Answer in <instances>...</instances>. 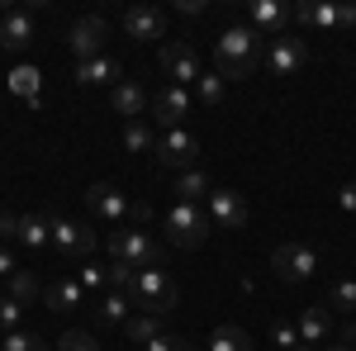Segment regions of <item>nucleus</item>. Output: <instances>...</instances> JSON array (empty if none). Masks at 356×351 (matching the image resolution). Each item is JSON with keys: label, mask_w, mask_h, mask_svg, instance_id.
Listing matches in <instances>:
<instances>
[{"label": "nucleus", "mask_w": 356, "mask_h": 351, "mask_svg": "<svg viewBox=\"0 0 356 351\" xmlns=\"http://www.w3.org/2000/svg\"><path fill=\"white\" fill-rule=\"evenodd\" d=\"M86 204H90V214L105 218V223H124V218H134L138 204H129V195L114 186H90L86 190Z\"/></svg>", "instance_id": "obj_12"}, {"label": "nucleus", "mask_w": 356, "mask_h": 351, "mask_svg": "<svg viewBox=\"0 0 356 351\" xmlns=\"http://www.w3.org/2000/svg\"><path fill=\"white\" fill-rule=\"evenodd\" d=\"M147 109H152V119L162 124V133H171V129H181V119H186V109H191V95H186L181 85H162Z\"/></svg>", "instance_id": "obj_14"}, {"label": "nucleus", "mask_w": 356, "mask_h": 351, "mask_svg": "<svg viewBox=\"0 0 356 351\" xmlns=\"http://www.w3.org/2000/svg\"><path fill=\"white\" fill-rule=\"evenodd\" d=\"M53 247L67 261H90L95 256V233L76 218H53Z\"/></svg>", "instance_id": "obj_8"}, {"label": "nucleus", "mask_w": 356, "mask_h": 351, "mask_svg": "<svg viewBox=\"0 0 356 351\" xmlns=\"http://www.w3.org/2000/svg\"><path fill=\"white\" fill-rule=\"evenodd\" d=\"M342 342H356V323H347V327H342Z\"/></svg>", "instance_id": "obj_43"}, {"label": "nucleus", "mask_w": 356, "mask_h": 351, "mask_svg": "<svg viewBox=\"0 0 356 351\" xmlns=\"http://www.w3.org/2000/svg\"><path fill=\"white\" fill-rule=\"evenodd\" d=\"M105 33H110V24L100 15H81L72 24V33H67V48L81 57V62H90V57H100V48H105Z\"/></svg>", "instance_id": "obj_10"}, {"label": "nucleus", "mask_w": 356, "mask_h": 351, "mask_svg": "<svg viewBox=\"0 0 356 351\" xmlns=\"http://www.w3.org/2000/svg\"><path fill=\"white\" fill-rule=\"evenodd\" d=\"M0 275H5V280H10V275H15V256H10V252H5V247H0Z\"/></svg>", "instance_id": "obj_39"}, {"label": "nucleus", "mask_w": 356, "mask_h": 351, "mask_svg": "<svg viewBox=\"0 0 356 351\" xmlns=\"http://www.w3.org/2000/svg\"><path fill=\"white\" fill-rule=\"evenodd\" d=\"M209 351H252V337H247L243 327L223 323V327H214V337H209Z\"/></svg>", "instance_id": "obj_25"}, {"label": "nucleus", "mask_w": 356, "mask_h": 351, "mask_svg": "<svg viewBox=\"0 0 356 351\" xmlns=\"http://www.w3.org/2000/svg\"><path fill=\"white\" fill-rule=\"evenodd\" d=\"M0 342H5V337H0ZM0 351H5V347H0Z\"/></svg>", "instance_id": "obj_46"}, {"label": "nucleus", "mask_w": 356, "mask_h": 351, "mask_svg": "<svg viewBox=\"0 0 356 351\" xmlns=\"http://www.w3.org/2000/svg\"><path fill=\"white\" fill-rule=\"evenodd\" d=\"M10 90L24 95V100H38V72H33V67H15V72H10Z\"/></svg>", "instance_id": "obj_28"}, {"label": "nucleus", "mask_w": 356, "mask_h": 351, "mask_svg": "<svg viewBox=\"0 0 356 351\" xmlns=\"http://www.w3.org/2000/svg\"><path fill=\"white\" fill-rule=\"evenodd\" d=\"M176 10H181V15H200V10H204V0H181Z\"/></svg>", "instance_id": "obj_41"}, {"label": "nucleus", "mask_w": 356, "mask_h": 351, "mask_svg": "<svg viewBox=\"0 0 356 351\" xmlns=\"http://www.w3.org/2000/svg\"><path fill=\"white\" fill-rule=\"evenodd\" d=\"M29 43H33V10H5L0 15V48L24 53Z\"/></svg>", "instance_id": "obj_15"}, {"label": "nucleus", "mask_w": 356, "mask_h": 351, "mask_svg": "<svg viewBox=\"0 0 356 351\" xmlns=\"http://www.w3.org/2000/svg\"><path fill=\"white\" fill-rule=\"evenodd\" d=\"M76 280H81L86 290H110V270H105V266H95V261H86V266L76 270Z\"/></svg>", "instance_id": "obj_33"}, {"label": "nucleus", "mask_w": 356, "mask_h": 351, "mask_svg": "<svg viewBox=\"0 0 356 351\" xmlns=\"http://www.w3.org/2000/svg\"><path fill=\"white\" fill-rule=\"evenodd\" d=\"M332 309L356 313V280H337V285H332Z\"/></svg>", "instance_id": "obj_35"}, {"label": "nucleus", "mask_w": 356, "mask_h": 351, "mask_svg": "<svg viewBox=\"0 0 356 351\" xmlns=\"http://www.w3.org/2000/svg\"><path fill=\"white\" fill-rule=\"evenodd\" d=\"M110 105L134 124V119H143V109H147V95H143V85H138V81H119L110 90Z\"/></svg>", "instance_id": "obj_22"}, {"label": "nucleus", "mask_w": 356, "mask_h": 351, "mask_svg": "<svg viewBox=\"0 0 356 351\" xmlns=\"http://www.w3.org/2000/svg\"><path fill=\"white\" fill-rule=\"evenodd\" d=\"M110 256L134 270H152L162 261V243L143 228H119V233H110Z\"/></svg>", "instance_id": "obj_3"}, {"label": "nucleus", "mask_w": 356, "mask_h": 351, "mask_svg": "<svg viewBox=\"0 0 356 351\" xmlns=\"http://www.w3.org/2000/svg\"><path fill=\"white\" fill-rule=\"evenodd\" d=\"M57 351H100V347H95V337H90V332L72 327V332H62V337H57Z\"/></svg>", "instance_id": "obj_32"}, {"label": "nucleus", "mask_w": 356, "mask_h": 351, "mask_svg": "<svg viewBox=\"0 0 356 351\" xmlns=\"http://www.w3.org/2000/svg\"><path fill=\"white\" fill-rule=\"evenodd\" d=\"M124 67L114 57H90V62H76V81L81 85H119Z\"/></svg>", "instance_id": "obj_20"}, {"label": "nucleus", "mask_w": 356, "mask_h": 351, "mask_svg": "<svg viewBox=\"0 0 356 351\" xmlns=\"http://www.w3.org/2000/svg\"><path fill=\"white\" fill-rule=\"evenodd\" d=\"M19 318H24V304H15V299L5 295V299H0V332H5V337L19 332Z\"/></svg>", "instance_id": "obj_30"}, {"label": "nucleus", "mask_w": 356, "mask_h": 351, "mask_svg": "<svg viewBox=\"0 0 356 351\" xmlns=\"http://www.w3.org/2000/svg\"><path fill=\"white\" fill-rule=\"evenodd\" d=\"M209 218H214V228H243L247 223V204L238 190H214L209 195Z\"/></svg>", "instance_id": "obj_17"}, {"label": "nucleus", "mask_w": 356, "mask_h": 351, "mask_svg": "<svg viewBox=\"0 0 356 351\" xmlns=\"http://www.w3.org/2000/svg\"><path fill=\"white\" fill-rule=\"evenodd\" d=\"M195 90H200V100H204V105H219V100H223V76H219V72H204Z\"/></svg>", "instance_id": "obj_34"}, {"label": "nucleus", "mask_w": 356, "mask_h": 351, "mask_svg": "<svg viewBox=\"0 0 356 351\" xmlns=\"http://www.w3.org/2000/svg\"><path fill=\"white\" fill-rule=\"evenodd\" d=\"M328 332H332V313L323 309V304H309V309L300 313V342L304 347H318Z\"/></svg>", "instance_id": "obj_21"}, {"label": "nucleus", "mask_w": 356, "mask_h": 351, "mask_svg": "<svg viewBox=\"0 0 356 351\" xmlns=\"http://www.w3.org/2000/svg\"><path fill=\"white\" fill-rule=\"evenodd\" d=\"M129 295L124 290H105V299H95V309H90V318H95V327H119L129 323Z\"/></svg>", "instance_id": "obj_19"}, {"label": "nucleus", "mask_w": 356, "mask_h": 351, "mask_svg": "<svg viewBox=\"0 0 356 351\" xmlns=\"http://www.w3.org/2000/svg\"><path fill=\"white\" fill-rule=\"evenodd\" d=\"M33 295H38V280H33L29 270H15V275H10V299H15V304H29Z\"/></svg>", "instance_id": "obj_29"}, {"label": "nucleus", "mask_w": 356, "mask_h": 351, "mask_svg": "<svg viewBox=\"0 0 356 351\" xmlns=\"http://www.w3.org/2000/svg\"><path fill=\"white\" fill-rule=\"evenodd\" d=\"M5 238H15V218L10 214H0V243H5Z\"/></svg>", "instance_id": "obj_40"}, {"label": "nucleus", "mask_w": 356, "mask_h": 351, "mask_svg": "<svg viewBox=\"0 0 356 351\" xmlns=\"http://www.w3.org/2000/svg\"><path fill=\"white\" fill-rule=\"evenodd\" d=\"M124 332H129V342L147 347L152 337H162V318H152V313H143V318H129V323H124Z\"/></svg>", "instance_id": "obj_26"}, {"label": "nucleus", "mask_w": 356, "mask_h": 351, "mask_svg": "<svg viewBox=\"0 0 356 351\" xmlns=\"http://www.w3.org/2000/svg\"><path fill=\"white\" fill-rule=\"evenodd\" d=\"M134 275H138L134 266H124V261H114V266H110V290H124V295H129V285H134Z\"/></svg>", "instance_id": "obj_37"}, {"label": "nucleus", "mask_w": 356, "mask_h": 351, "mask_svg": "<svg viewBox=\"0 0 356 351\" xmlns=\"http://www.w3.org/2000/svg\"><path fill=\"white\" fill-rule=\"evenodd\" d=\"M295 19L309 28H352L356 24V5H314V0H304V5H295Z\"/></svg>", "instance_id": "obj_9"}, {"label": "nucleus", "mask_w": 356, "mask_h": 351, "mask_svg": "<svg viewBox=\"0 0 356 351\" xmlns=\"http://www.w3.org/2000/svg\"><path fill=\"white\" fill-rule=\"evenodd\" d=\"M271 270L280 285H304V280L318 275V252L309 243H280L271 252Z\"/></svg>", "instance_id": "obj_4"}, {"label": "nucleus", "mask_w": 356, "mask_h": 351, "mask_svg": "<svg viewBox=\"0 0 356 351\" xmlns=\"http://www.w3.org/2000/svg\"><path fill=\"white\" fill-rule=\"evenodd\" d=\"M342 209H356V181L347 190H342Z\"/></svg>", "instance_id": "obj_42"}, {"label": "nucleus", "mask_w": 356, "mask_h": 351, "mask_svg": "<svg viewBox=\"0 0 356 351\" xmlns=\"http://www.w3.org/2000/svg\"><path fill=\"white\" fill-rule=\"evenodd\" d=\"M124 33L138 38V43H152V38H166V15L152 10V5H134L124 15Z\"/></svg>", "instance_id": "obj_16"}, {"label": "nucleus", "mask_w": 356, "mask_h": 351, "mask_svg": "<svg viewBox=\"0 0 356 351\" xmlns=\"http://www.w3.org/2000/svg\"><path fill=\"white\" fill-rule=\"evenodd\" d=\"M290 15H295V10H290V5H280V0H257V5L247 10V28H257V33L271 43V38H280V33H285Z\"/></svg>", "instance_id": "obj_13"}, {"label": "nucleus", "mask_w": 356, "mask_h": 351, "mask_svg": "<svg viewBox=\"0 0 356 351\" xmlns=\"http://www.w3.org/2000/svg\"><path fill=\"white\" fill-rule=\"evenodd\" d=\"M209 214H204V204H171L166 209V238L176 247H200L209 238Z\"/></svg>", "instance_id": "obj_5"}, {"label": "nucleus", "mask_w": 356, "mask_h": 351, "mask_svg": "<svg viewBox=\"0 0 356 351\" xmlns=\"http://www.w3.org/2000/svg\"><path fill=\"white\" fill-rule=\"evenodd\" d=\"M143 351H195V347L186 342V337H166V332H162V337H152Z\"/></svg>", "instance_id": "obj_38"}, {"label": "nucleus", "mask_w": 356, "mask_h": 351, "mask_svg": "<svg viewBox=\"0 0 356 351\" xmlns=\"http://www.w3.org/2000/svg\"><path fill=\"white\" fill-rule=\"evenodd\" d=\"M176 195H181V204H200L204 195H214V186H209V176L195 166V171H181V176H176Z\"/></svg>", "instance_id": "obj_24"}, {"label": "nucleus", "mask_w": 356, "mask_h": 351, "mask_svg": "<svg viewBox=\"0 0 356 351\" xmlns=\"http://www.w3.org/2000/svg\"><path fill=\"white\" fill-rule=\"evenodd\" d=\"M157 62H162V72H166V85H181V90H186V85H200V76H204L200 53H195L191 43H181V38H176V43H166Z\"/></svg>", "instance_id": "obj_7"}, {"label": "nucleus", "mask_w": 356, "mask_h": 351, "mask_svg": "<svg viewBox=\"0 0 356 351\" xmlns=\"http://www.w3.org/2000/svg\"><path fill=\"white\" fill-rule=\"evenodd\" d=\"M15 243H24L29 252L53 247V218H43V214H19V218H15Z\"/></svg>", "instance_id": "obj_18"}, {"label": "nucleus", "mask_w": 356, "mask_h": 351, "mask_svg": "<svg viewBox=\"0 0 356 351\" xmlns=\"http://www.w3.org/2000/svg\"><path fill=\"white\" fill-rule=\"evenodd\" d=\"M271 337H275V347H280V351H295V347H300V327H290V323H275Z\"/></svg>", "instance_id": "obj_36"}, {"label": "nucleus", "mask_w": 356, "mask_h": 351, "mask_svg": "<svg viewBox=\"0 0 356 351\" xmlns=\"http://www.w3.org/2000/svg\"><path fill=\"white\" fill-rule=\"evenodd\" d=\"M152 157H157V166H166V171H195V162H200V138L186 133V129H171V133L157 138Z\"/></svg>", "instance_id": "obj_6"}, {"label": "nucleus", "mask_w": 356, "mask_h": 351, "mask_svg": "<svg viewBox=\"0 0 356 351\" xmlns=\"http://www.w3.org/2000/svg\"><path fill=\"white\" fill-rule=\"evenodd\" d=\"M0 347H5V351H48V342H43L38 332H10Z\"/></svg>", "instance_id": "obj_31"}, {"label": "nucleus", "mask_w": 356, "mask_h": 351, "mask_svg": "<svg viewBox=\"0 0 356 351\" xmlns=\"http://www.w3.org/2000/svg\"><path fill=\"white\" fill-rule=\"evenodd\" d=\"M261 33L247 24H233L223 33L219 43H214V67H219L223 81H247L252 72H257V62H261Z\"/></svg>", "instance_id": "obj_1"}, {"label": "nucleus", "mask_w": 356, "mask_h": 351, "mask_svg": "<svg viewBox=\"0 0 356 351\" xmlns=\"http://www.w3.org/2000/svg\"><path fill=\"white\" fill-rule=\"evenodd\" d=\"M124 147H129V152H152L157 138H152V129H147L143 119H134V124H124Z\"/></svg>", "instance_id": "obj_27"}, {"label": "nucleus", "mask_w": 356, "mask_h": 351, "mask_svg": "<svg viewBox=\"0 0 356 351\" xmlns=\"http://www.w3.org/2000/svg\"><path fill=\"white\" fill-rule=\"evenodd\" d=\"M81 304H86V285L81 280H53V285H48V309L72 313V309H81Z\"/></svg>", "instance_id": "obj_23"}, {"label": "nucleus", "mask_w": 356, "mask_h": 351, "mask_svg": "<svg viewBox=\"0 0 356 351\" xmlns=\"http://www.w3.org/2000/svg\"><path fill=\"white\" fill-rule=\"evenodd\" d=\"M295 351H314V347H304V342H300V347H295Z\"/></svg>", "instance_id": "obj_45"}, {"label": "nucleus", "mask_w": 356, "mask_h": 351, "mask_svg": "<svg viewBox=\"0 0 356 351\" xmlns=\"http://www.w3.org/2000/svg\"><path fill=\"white\" fill-rule=\"evenodd\" d=\"M129 299H134L143 313H152V318H162V313H171L176 304H181V290H176V280L166 275V270H138L134 285H129Z\"/></svg>", "instance_id": "obj_2"}, {"label": "nucleus", "mask_w": 356, "mask_h": 351, "mask_svg": "<svg viewBox=\"0 0 356 351\" xmlns=\"http://www.w3.org/2000/svg\"><path fill=\"white\" fill-rule=\"evenodd\" d=\"M304 62H309L304 38L280 33V38H271V43H266V67H271L275 76H295V72H304Z\"/></svg>", "instance_id": "obj_11"}, {"label": "nucleus", "mask_w": 356, "mask_h": 351, "mask_svg": "<svg viewBox=\"0 0 356 351\" xmlns=\"http://www.w3.org/2000/svg\"><path fill=\"white\" fill-rule=\"evenodd\" d=\"M328 351H352V347H347V342H332V347Z\"/></svg>", "instance_id": "obj_44"}]
</instances>
